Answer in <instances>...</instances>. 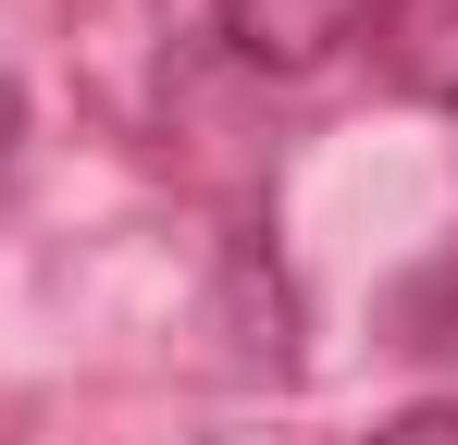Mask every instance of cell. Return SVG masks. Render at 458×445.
<instances>
[{"mask_svg": "<svg viewBox=\"0 0 458 445\" xmlns=\"http://www.w3.org/2000/svg\"><path fill=\"white\" fill-rule=\"evenodd\" d=\"M360 25H372V0H224V38H235L260 74H310V63H335Z\"/></svg>", "mask_w": 458, "mask_h": 445, "instance_id": "6da1fadb", "label": "cell"}, {"mask_svg": "<svg viewBox=\"0 0 458 445\" xmlns=\"http://www.w3.org/2000/svg\"><path fill=\"white\" fill-rule=\"evenodd\" d=\"M372 50L409 99L458 112V0H372Z\"/></svg>", "mask_w": 458, "mask_h": 445, "instance_id": "7a4b0ae2", "label": "cell"}, {"mask_svg": "<svg viewBox=\"0 0 458 445\" xmlns=\"http://www.w3.org/2000/svg\"><path fill=\"white\" fill-rule=\"evenodd\" d=\"M360 445H458V396H434V408H396V421H372Z\"/></svg>", "mask_w": 458, "mask_h": 445, "instance_id": "3957f363", "label": "cell"}, {"mask_svg": "<svg viewBox=\"0 0 458 445\" xmlns=\"http://www.w3.org/2000/svg\"><path fill=\"white\" fill-rule=\"evenodd\" d=\"M13 137H25V99H13V74H0V161H13Z\"/></svg>", "mask_w": 458, "mask_h": 445, "instance_id": "277c9868", "label": "cell"}]
</instances>
